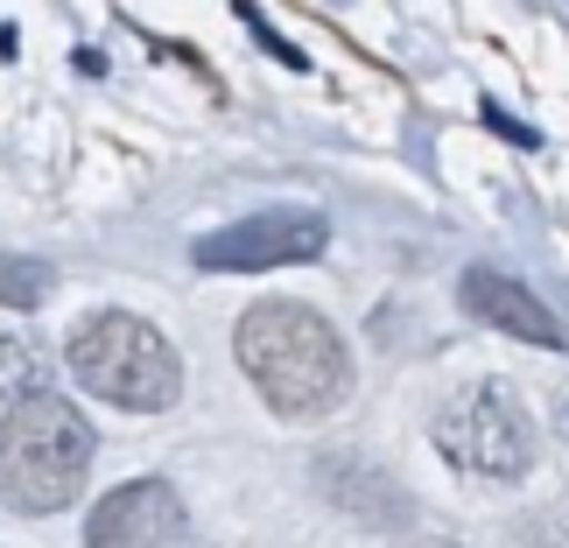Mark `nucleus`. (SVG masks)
Segmentation results:
<instances>
[{
	"label": "nucleus",
	"instance_id": "obj_5",
	"mask_svg": "<svg viewBox=\"0 0 569 548\" xmlns=\"http://www.w3.org/2000/svg\"><path fill=\"white\" fill-rule=\"evenodd\" d=\"M323 247H331V218L281 205V211H253V218L204 232L190 247V260L204 275H274V268H296V260H317Z\"/></svg>",
	"mask_w": 569,
	"mask_h": 548
},
{
	"label": "nucleus",
	"instance_id": "obj_3",
	"mask_svg": "<svg viewBox=\"0 0 569 548\" xmlns=\"http://www.w3.org/2000/svg\"><path fill=\"white\" fill-rule=\"evenodd\" d=\"M63 366H71V380L92 393V401H113L127 415H162V408H177V393H183L177 345L134 310L84 317L71 331V345H63Z\"/></svg>",
	"mask_w": 569,
	"mask_h": 548
},
{
	"label": "nucleus",
	"instance_id": "obj_4",
	"mask_svg": "<svg viewBox=\"0 0 569 548\" xmlns=\"http://www.w3.org/2000/svg\"><path fill=\"white\" fill-rule=\"evenodd\" d=\"M429 444H436V457H443L450 471L486 478V486H513V478L535 471L541 436H535V415L520 408L507 387L486 380V387H465L457 401L436 408Z\"/></svg>",
	"mask_w": 569,
	"mask_h": 548
},
{
	"label": "nucleus",
	"instance_id": "obj_7",
	"mask_svg": "<svg viewBox=\"0 0 569 548\" xmlns=\"http://www.w3.org/2000/svg\"><path fill=\"white\" fill-rule=\"evenodd\" d=\"M457 302H465V317L486 323V331H507L520 345H562L556 310L528 289V281H513V275H499V268H465Z\"/></svg>",
	"mask_w": 569,
	"mask_h": 548
},
{
	"label": "nucleus",
	"instance_id": "obj_2",
	"mask_svg": "<svg viewBox=\"0 0 569 548\" xmlns=\"http://www.w3.org/2000/svg\"><path fill=\"white\" fill-rule=\"evenodd\" d=\"M99 436L84 408L57 387H36L0 415V499L14 514H63L84 492Z\"/></svg>",
	"mask_w": 569,
	"mask_h": 548
},
{
	"label": "nucleus",
	"instance_id": "obj_8",
	"mask_svg": "<svg viewBox=\"0 0 569 548\" xmlns=\"http://www.w3.org/2000/svg\"><path fill=\"white\" fill-rule=\"evenodd\" d=\"M57 289V275H50V260H36V253H0V310H42Z\"/></svg>",
	"mask_w": 569,
	"mask_h": 548
},
{
	"label": "nucleus",
	"instance_id": "obj_6",
	"mask_svg": "<svg viewBox=\"0 0 569 548\" xmlns=\"http://www.w3.org/2000/svg\"><path fill=\"white\" fill-rule=\"evenodd\" d=\"M177 535H183V499L169 478H127L84 520V548H169Z\"/></svg>",
	"mask_w": 569,
	"mask_h": 548
},
{
	"label": "nucleus",
	"instance_id": "obj_11",
	"mask_svg": "<svg viewBox=\"0 0 569 548\" xmlns=\"http://www.w3.org/2000/svg\"><path fill=\"white\" fill-rule=\"evenodd\" d=\"M556 429H562V444H569V393L556 401Z\"/></svg>",
	"mask_w": 569,
	"mask_h": 548
},
{
	"label": "nucleus",
	"instance_id": "obj_1",
	"mask_svg": "<svg viewBox=\"0 0 569 548\" xmlns=\"http://www.w3.org/2000/svg\"><path fill=\"white\" fill-rule=\"evenodd\" d=\"M232 352H239V372L253 380V393L281 422H323V415H338L359 380L352 345L338 338V323L296 296L253 302L232 331Z\"/></svg>",
	"mask_w": 569,
	"mask_h": 548
},
{
	"label": "nucleus",
	"instance_id": "obj_9",
	"mask_svg": "<svg viewBox=\"0 0 569 548\" xmlns=\"http://www.w3.org/2000/svg\"><path fill=\"white\" fill-rule=\"evenodd\" d=\"M36 387H42V345L29 331H0V401H21Z\"/></svg>",
	"mask_w": 569,
	"mask_h": 548
},
{
	"label": "nucleus",
	"instance_id": "obj_10",
	"mask_svg": "<svg viewBox=\"0 0 569 548\" xmlns=\"http://www.w3.org/2000/svg\"><path fill=\"white\" fill-rule=\"evenodd\" d=\"M239 14H247V29L260 36V50H268L274 63H289V71H302V50H296L289 36H274V29H268V14H253V8H239Z\"/></svg>",
	"mask_w": 569,
	"mask_h": 548
},
{
	"label": "nucleus",
	"instance_id": "obj_12",
	"mask_svg": "<svg viewBox=\"0 0 569 548\" xmlns=\"http://www.w3.org/2000/svg\"><path fill=\"white\" fill-rule=\"evenodd\" d=\"M422 548H450V541H422Z\"/></svg>",
	"mask_w": 569,
	"mask_h": 548
}]
</instances>
